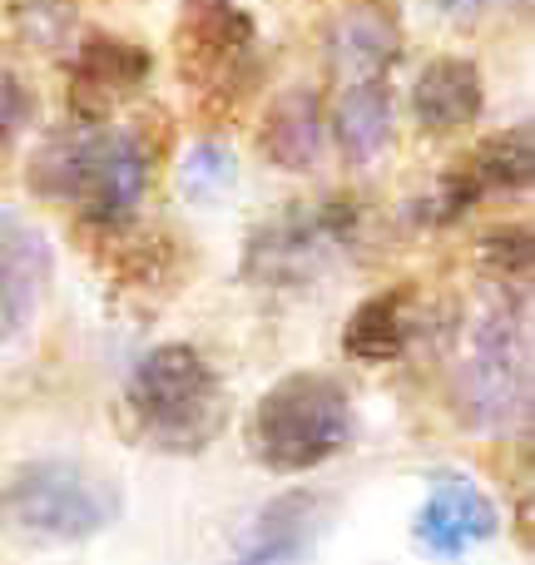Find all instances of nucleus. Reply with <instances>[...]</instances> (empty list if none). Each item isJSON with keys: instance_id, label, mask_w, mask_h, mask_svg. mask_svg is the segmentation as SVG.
<instances>
[{"instance_id": "obj_1", "label": "nucleus", "mask_w": 535, "mask_h": 565, "mask_svg": "<svg viewBox=\"0 0 535 565\" xmlns=\"http://www.w3.org/2000/svg\"><path fill=\"white\" fill-rule=\"evenodd\" d=\"M357 441V407L328 372H288L254 402L244 447L272 477H302Z\"/></svg>"}, {"instance_id": "obj_2", "label": "nucleus", "mask_w": 535, "mask_h": 565, "mask_svg": "<svg viewBox=\"0 0 535 565\" xmlns=\"http://www.w3.org/2000/svg\"><path fill=\"white\" fill-rule=\"evenodd\" d=\"M30 184L69 204L85 224L115 228L149 189V149L129 129H65L35 149Z\"/></svg>"}, {"instance_id": "obj_3", "label": "nucleus", "mask_w": 535, "mask_h": 565, "mask_svg": "<svg viewBox=\"0 0 535 565\" xmlns=\"http://www.w3.org/2000/svg\"><path fill=\"white\" fill-rule=\"evenodd\" d=\"M125 402L145 441L159 451H204L228 417L218 372L189 342H164L145 352L125 382Z\"/></svg>"}, {"instance_id": "obj_4", "label": "nucleus", "mask_w": 535, "mask_h": 565, "mask_svg": "<svg viewBox=\"0 0 535 565\" xmlns=\"http://www.w3.org/2000/svg\"><path fill=\"white\" fill-rule=\"evenodd\" d=\"M125 491L85 461H25L0 491V511L25 536L55 546H85L119 521Z\"/></svg>"}, {"instance_id": "obj_5", "label": "nucleus", "mask_w": 535, "mask_h": 565, "mask_svg": "<svg viewBox=\"0 0 535 565\" xmlns=\"http://www.w3.org/2000/svg\"><path fill=\"white\" fill-rule=\"evenodd\" d=\"M174 50L184 79L208 105H238L258 79V25L234 0H184Z\"/></svg>"}, {"instance_id": "obj_6", "label": "nucleus", "mask_w": 535, "mask_h": 565, "mask_svg": "<svg viewBox=\"0 0 535 565\" xmlns=\"http://www.w3.org/2000/svg\"><path fill=\"white\" fill-rule=\"evenodd\" d=\"M461 397L477 431H521L531 407V352L521 312H486L471 332V358L461 367Z\"/></svg>"}, {"instance_id": "obj_7", "label": "nucleus", "mask_w": 535, "mask_h": 565, "mask_svg": "<svg viewBox=\"0 0 535 565\" xmlns=\"http://www.w3.org/2000/svg\"><path fill=\"white\" fill-rule=\"evenodd\" d=\"M501 536V511L467 471H427V501L411 516V546L427 561H461Z\"/></svg>"}, {"instance_id": "obj_8", "label": "nucleus", "mask_w": 535, "mask_h": 565, "mask_svg": "<svg viewBox=\"0 0 535 565\" xmlns=\"http://www.w3.org/2000/svg\"><path fill=\"white\" fill-rule=\"evenodd\" d=\"M352 214L347 204H318V209H288L282 218L264 224L248 238V278L258 282H302L338 244H347Z\"/></svg>"}, {"instance_id": "obj_9", "label": "nucleus", "mask_w": 535, "mask_h": 565, "mask_svg": "<svg viewBox=\"0 0 535 565\" xmlns=\"http://www.w3.org/2000/svg\"><path fill=\"white\" fill-rule=\"evenodd\" d=\"M322 50H328V70L342 89L372 85V79H387V70L402 60V30L387 6L352 0V6H342L332 15Z\"/></svg>"}, {"instance_id": "obj_10", "label": "nucleus", "mask_w": 535, "mask_h": 565, "mask_svg": "<svg viewBox=\"0 0 535 565\" xmlns=\"http://www.w3.org/2000/svg\"><path fill=\"white\" fill-rule=\"evenodd\" d=\"M332 521L328 497L318 491H288V497L268 501L254 521H248L244 541H238V565H302L312 546L322 541Z\"/></svg>"}, {"instance_id": "obj_11", "label": "nucleus", "mask_w": 535, "mask_h": 565, "mask_svg": "<svg viewBox=\"0 0 535 565\" xmlns=\"http://www.w3.org/2000/svg\"><path fill=\"white\" fill-rule=\"evenodd\" d=\"M149 70H154L149 50L115 35H89L75 50V65H69V109L79 119H105L119 99L145 85Z\"/></svg>"}, {"instance_id": "obj_12", "label": "nucleus", "mask_w": 535, "mask_h": 565, "mask_svg": "<svg viewBox=\"0 0 535 565\" xmlns=\"http://www.w3.org/2000/svg\"><path fill=\"white\" fill-rule=\"evenodd\" d=\"M50 282V244L20 218H0V348L25 332Z\"/></svg>"}, {"instance_id": "obj_13", "label": "nucleus", "mask_w": 535, "mask_h": 565, "mask_svg": "<svg viewBox=\"0 0 535 565\" xmlns=\"http://www.w3.org/2000/svg\"><path fill=\"white\" fill-rule=\"evenodd\" d=\"M481 109H486L481 70L461 55L431 60L417 75V85H411V115H417V125L431 129V135H457V129L477 125Z\"/></svg>"}, {"instance_id": "obj_14", "label": "nucleus", "mask_w": 535, "mask_h": 565, "mask_svg": "<svg viewBox=\"0 0 535 565\" xmlns=\"http://www.w3.org/2000/svg\"><path fill=\"white\" fill-rule=\"evenodd\" d=\"M258 149H264V159H272L278 169H288V174H302V169L318 164L322 149H328V119H322L318 89H308V85L282 89L264 115Z\"/></svg>"}, {"instance_id": "obj_15", "label": "nucleus", "mask_w": 535, "mask_h": 565, "mask_svg": "<svg viewBox=\"0 0 535 565\" xmlns=\"http://www.w3.org/2000/svg\"><path fill=\"white\" fill-rule=\"evenodd\" d=\"M332 135L347 164H372L392 139V89L387 79L372 85H347L332 109Z\"/></svg>"}, {"instance_id": "obj_16", "label": "nucleus", "mask_w": 535, "mask_h": 565, "mask_svg": "<svg viewBox=\"0 0 535 565\" xmlns=\"http://www.w3.org/2000/svg\"><path fill=\"white\" fill-rule=\"evenodd\" d=\"M342 348L357 362H392L407 352V292H372L342 328Z\"/></svg>"}, {"instance_id": "obj_17", "label": "nucleus", "mask_w": 535, "mask_h": 565, "mask_svg": "<svg viewBox=\"0 0 535 565\" xmlns=\"http://www.w3.org/2000/svg\"><path fill=\"white\" fill-rule=\"evenodd\" d=\"M467 184L481 194H521L531 189V174H535V145H531V129L516 125L506 135L486 139V145L471 154V164H461Z\"/></svg>"}, {"instance_id": "obj_18", "label": "nucleus", "mask_w": 535, "mask_h": 565, "mask_svg": "<svg viewBox=\"0 0 535 565\" xmlns=\"http://www.w3.org/2000/svg\"><path fill=\"white\" fill-rule=\"evenodd\" d=\"M238 179L234 149H224L218 139H199L184 159H179V194L189 204H218Z\"/></svg>"}, {"instance_id": "obj_19", "label": "nucleus", "mask_w": 535, "mask_h": 565, "mask_svg": "<svg viewBox=\"0 0 535 565\" xmlns=\"http://www.w3.org/2000/svg\"><path fill=\"white\" fill-rule=\"evenodd\" d=\"M15 25L30 45L60 50L69 40V30H75V0H20Z\"/></svg>"}, {"instance_id": "obj_20", "label": "nucleus", "mask_w": 535, "mask_h": 565, "mask_svg": "<svg viewBox=\"0 0 535 565\" xmlns=\"http://www.w3.org/2000/svg\"><path fill=\"white\" fill-rule=\"evenodd\" d=\"M531 228L526 224H506V228H491L486 238H481V258H486L491 274L501 278H526L531 274Z\"/></svg>"}, {"instance_id": "obj_21", "label": "nucleus", "mask_w": 535, "mask_h": 565, "mask_svg": "<svg viewBox=\"0 0 535 565\" xmlns=\"http://www.w3.org/2000/svg\"><path fill=\"white\" fill-rule=\"evenodd\" d=\"M30 115H35V99H30L25 79H20L15 70L0 65V149L15 145L20 129L30 125Z\"/></svg>"}, {"instance_id": "obj_22", "label": "nucleus", "mask_w": 535, "mask_h": 565, "mask_svg": "<svg viewBox=\"0 0 535 565\" xmlns=\"http://www.w3.org/2000/svg\"><path fill=\"white\" fill-rule=\"evenodd\" d=\"M427 6H437L447 20H477L486 10H526L531 0H427Z\"/></svg>"}]
</instances>
